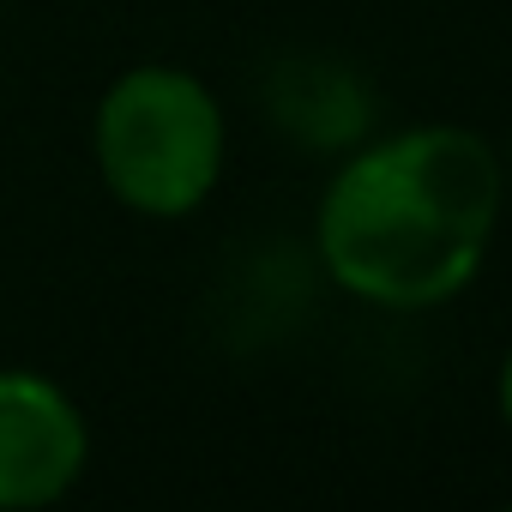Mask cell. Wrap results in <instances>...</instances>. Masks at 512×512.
<instances>
[{
  "label": "cell",
  "mask_w": 512,
  "mask_h": 512,
  "mask_svg": "<svg viewBox=\"0 0 512 512\" xmlns=\"http://www.w3.org/2000/svg\"><path fill=\"white\" fill-rule=\"evenodd\" d=\"M500 416H506V428H512V350H506V362H500Z\"/></svg>",
  "instance_id": "obj_5"
},
{
  "label": "cell",
  "mask_w": 512,
  "mask_h": 512,
  "mask_svg": "<svg viewBox=\"0 0 512 512\" xmlns=\"http://www.w3.org/2000/svg\"><path fill=\"white\" fill-rule=\"evenodd\" d=\"M91 458L79 404L31 368H0V512L61 500Z\"/></svg>",
  "instance_id": "obj_3"
},
{
  "label": "cell",
  "mask_w": 512,
  "mask_h": 512,
  "mask_svg": "<svg viewBox=\"0 0 512 512\" xmlns=\"http://www.w3.org/2000/svg\"><path fill=\"white\" fill-rule=\"evenodd\" d=\"M103 187L145 217H187L223 175V109L187 67H133L97 103Z\"/></svg>",
  "instance_id": "obj_2"
},
{
  "label": "cell",
  "mask_w": 512,
  "mask_h": 512,
  "mask_svg": "<svg viewBox=\"0 0 512 512\" xmlns=\"http://www.w3.org/2000/svg\"><path fill=\"white\" fill-rule=\"evenodd\" d=\"M284 121L314 145H350L368 127V97L344 67H296L284 79Z\"/></svg>",
  "instance_id": "obj_4"
},
{
  "label": "cell",
  "mask_w": 512,
  "mask_h": 512,
  "mask_svg": "<svg viewBox=\"0 0 512 512\" xmlns=\"http://www.w3.org/2000/svg\"><path fill=\"white\" fill-rule=\"evenodd\" d=\"M506 169L470 127H404L356 151L320 199V260L374 308H440L488 260Z\"/></svg>",
  "instance_id": "obj_1"
}]
</instances>
